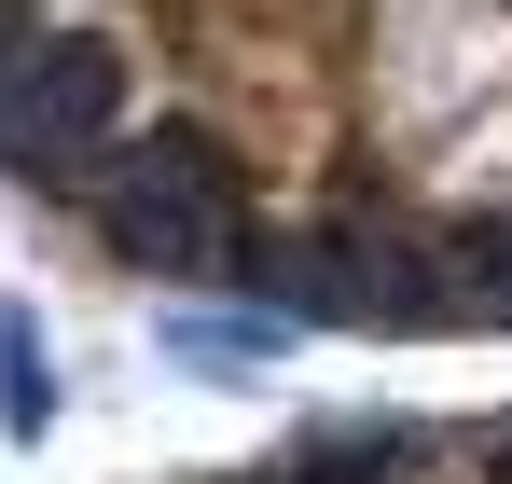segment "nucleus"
<instances>
[{"label":"nucleus","instance_id":"obj_4","mask_svg":"<svg viewBox=\"0 0 512 484\" xmlns=\"http://www.w3.org/2000/svg\"><path fill=\"white\" fill-rule=\"evenodd\" d=\"M56 14H84V0H56Z\"/></svg>","mask_w":512,"mask_h":484},{"label":"nucleus","instance_id":"obj_3","mask_svg":"<svg viewBox=\"0 0 512 484\" xmlns=\"http://www.w3.org/2000/svg\"><path fill=\"white\" fill-rule=\"evenodd\" d=\"M291 332H305V319H277V305H263V319H180L167 346L194 360V374H250V360H277Z\"/></svg>","mask_w":512,"mask_h":484},{"label":"nucleus","instance_id":"obj_1","mask_svg":"<svg viewBox=\"0 0 512 484\" xmlns=\"http://www.w3.org/2000/svg\"><path fill=\"white\" fill-rule=\"evenodd\" d=\"M84 222H97V249H111L125 277L222 291V249H236V222H250V153H236V125H208V111L125 125L111 180L84 194Z\"/></svg>","mask_w":512,"mask_h":484},{"label":"nucleus","instance_id":"obj_2","mask_svg":"<svg viewBox=\"0 0 512 484\" xmlns=\"http://www.w3.org/2000/svg\"><path fill=\"white\" fill-rule=\"evenodd\" d=\"M0 429H14V443H42V429H56V360L28 346L14 305H0Z\"/></svg>","mask_w":512,"mask_h":484}]
</instances>
